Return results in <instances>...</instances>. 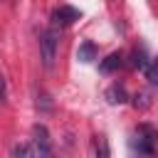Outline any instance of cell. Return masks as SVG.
Listing matches in <instances>:
<instances>
[{
  "instance_id": "obj_1",
  "label": "cell",
  "mask_w": 158,
  "mask_h": 158,
  "mask_svg": "<svg viewBox=\"0 0 158 158\" xmlns=\"http://www.w3.org/2000/svg\"><path fill=\"white\" fill-rule=\"evenodd\" d=\"M131 148L141 158H153L158 151V131L151 123H138L133 136H131Z\"/></svg>"
},
{
  "instance_id": "obj_2",
  "label": "cell",
  "mask_w": 158,
  "mask_h": 158,
  "mask_svg": "<svg viewBox=\"0 0 158 158\" xmlns=\"http://www.w3.org/2000/svg\"><path fill=\"white\" fill-rule=\"evenodd\" d=\"M57 44H59V35L54 27L44 30L42 37H40V57H42V67L44 69H52L54 59H57Z\"/></svg>"
},
{
  "instance_id": "obj_3",
  "label": "cell",
  "mask_w": 158,
  "mask_h": 158,
  "mask_svg": "<svg viewBox=\"0 0 158 158\" xmlns=\"http://www.w3.org/2000/svg\"><path fill=\"white\" fill-rule=\"evenodd\" d=\"M30 146H32L35 158H54V148H52V138H49L47 126L35 123V128H32V143Z\"/></svg>"
},
{
  "instance_id": "obj_4",
  "label": "cell",
  "mask_w": 158,
  "mask_h": 158,
  "mask_svg": "<svg viewBox=\"0 0 158 158\" xmlns=\"http://www.w3.org/2000/svg\"><path fill=\"white\" fill-rule=\"evenodd\" d=\"M81 17V12L77 10V7H72V5H59V7H54L52 10V25L49 27H69L72 22H77Z\"/></svg>"
},
{
  "instance_id": "obj_5",
  "label": "cell",
  "mask_w": 158,
  "mask_h": 158,
  "mask_svg": "<svg viewBox=\"0 0 158 158\" xmlns=\"http://www.w3.org/2000/svg\"><path fill=\"white\" fill-rule=\"evenodd\" d=\"M91 158H111L106 136H94V141H91Z\"/></svg>"
},
{
  "instance_id": "obj_6",
  "label": "cell",
  "mask_w": 158,
  "mask_h": 158,
  "mask_svg": "<svg viewBox=\"0 0 158 158\" xmlns=\"http://www.w3.org/2000/svg\"><path fill=\"white\" fill-rule=\"evenodd\" d=\"M121 64H123V54H121V52H111V54L99 64V69H101L104 74H111V72H116Z\"/></svg>"
},
{
  "instance_id": "obj_7",
  "label": "cell",
  "mask_w": 158,
  "mask_h": 158,
  "mask_svg": "<svg viewBox=\"0 0 158 158\" xmlns=\"http://www.w3.org/2000/svg\"><path fill=\"white\" fill-rule=\"evenodd\" d=\"M106 99H109V104H123V101H126V89H123V84L114 81V84L106 89Z\"/></svg>"
},
{
  "instance_id": "obj_8",
  "label": "cell",
  "mask_w": 158,
  "mask_h": 158,
  "mask_svg": "<svg viewBox=\"0 0 158 158\" xmlns=\"http://www.w3.org/2000/svg\"><path fill=\"white\" fill-rule=\"evenodd\" d=\"M94 57H96V47H94L91 42H81L79 49H77V59H79V62H91Z\"/></svg>"
},
{
  "instance_id": "obj_9",
  "label": "cell",
  "mask_w": 158,
  "mask_h": 158,
  "mask_svg": "<svg viewBox=\"0 0 158 158\" xmlns=\"http://www.w3.org/2000/svg\"><path fill=\"white\" fill-rule=\"evenodd\" d=\"M131 67H133V69H143V72H146L148 59H146V52H143V49H133V54H131Z\"/></svg>"
},
{
  "instance_id": "obj_10",
  "label": "cell",
  "mask_w": 158,
  "mask_h": 158,
  "mask_svg": "<svg viewBox=\"0 0 158 158\" xmlns=\"http://www.w3.org/2000/svg\"><path fill=\"white\" fill-rule=\"evenodd\" d=\"M146 79H148L151 86H158V57L146 67Z\"/></svg>"
},
{
  "instance_id": "obj_11",
  "label": "cell",
  "mask_w": 158,
  "mask_h": 158,
  "mask_svg": "<svg viewBox=\"0 0 158 158\" xmlns=\"http://www.w3.org/2000/svg\"><path fill=\"white\" fill-rule=\"evenodd\" d=\"M12 158H35L32 146H30V143H17V146L12 148Z\"/></svg>"
},
{
  "instance_id": "obj_12",
  "label": "cell",
  "mask_w": 158,
  "mask_h": 158,
  "mask_svg": "<svg viewBox=\"0 0 158 158\" xmlns=\"http://www.w3.org/2000/svg\"><path fill=\"white\" fill-rule=\"evenodd\" d=\"M133 99H136V101H133V106H136V109H146V106L151 104V99H148V94H143V91H141V94H136Z\"/></svg>"
},
{
  "instance_id": "obj_13",
  "label": "cell",
  "mask_w": 158,
  "mask_h": 158,
  "mask_svg": "<svg viewBox=\"0 0 158 158\" xmlns=\"http://www.w3.org/2000/svg\"><path fill=\"white\" fill-rule=\"evenodd\" d=\"M0 101H5V79L0 74Z\"/></svg>"
}]
</instances>
